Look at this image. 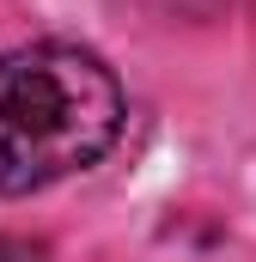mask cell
<instances>
[{"label":"cell","instance_id":"1","mask_svg":"<svg viewBox=\"0 0 256 262\" xmlns=\"http://www.w3.org/2000/svg\"><path fill=\"white\" fill-rule=\"evenodd\" d=\"M122 134V85L79 43L0 55V195H37L98 165Z\"/></svg>","mask_w":256,"mask_h":262},{"label":"cell","instance_id":"2","mask_svg":"<svg viewBox=\"0 0 256 262\" xmlns=\"http://www.w3.org/2000/svg\"><path fill=\"white\" fill-rule=\"evenodd\" d=\"M0 262H49V250L37 238H18V232H0Z\"/></svg>","mask_w":256,"mask_h":262}]
</instances>
